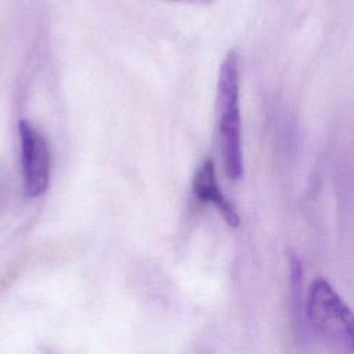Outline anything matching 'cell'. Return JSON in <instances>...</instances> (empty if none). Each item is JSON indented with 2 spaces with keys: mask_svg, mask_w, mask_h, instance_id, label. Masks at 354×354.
<instances>
[{
  "mask_svg": "<svg viewBox=\"0 0 354 354\" xmlns=\"http://www.w3.org/2000/svg\"><path fill=\"white\" fill-rule=\"evenodd\" d=\"M218 137L227 176L239 180L243 174L241 111H239V58L228 51L221 62L217 80Z\"/></svg>",
  "mask_w": 354,
  "mask_h": 354,
  "instance_id": "cell-1",
  "label": "cell"
},
{
  "mask_svg": "<svg viewBox=\"0 0 354 354\" xmlns=\"http://www.w3.org/2000/svg\"><path fill=\"white\" fill-rule=\"evenodd\" d=\"M3 194H4V189H3V184H1V181H0V198L3 196Z\"/></svg>",
  "mask_w": 354,
  "mask_h": 354,
  "instance_id": "cell-5",
  "label": "cell"
},
{
  "mask_svg": "<svg viewBox=\"0 0 354 354\" xmlns=\"http://www.w3.org/2000/svg\"><path fill=\"white\" fill-rule=\"evenodd\" d=\"M308 317L317 333L337 354H353V317L332 286L318 278L308 295Z\"/></svg>",
  "mask_w": 354,
  "mask_h": 354,
  "instance_id": "cell-2",
  "label": "cell"
},
{
  "mask_svg": "<svg viewBox=\"0 0 354 354\" xmlns=\"http://www.w3.org/2000/svg\"><path fill=\"white\" fill-rule=\"evenodd\" d=\"M18 129L25 192L29 196H39L46 192L50 183L51 156L48 142L46 137L26 120H21Z\"/></svg>",
  "mask_w": 354,
  "mask_h": 354,
  "instance_id": "cell-3",
  "label": "cell"
},
{
  "mask_svg": "<svg viewBox=\"0 0 354 354\" xmlns=\"http://www.w3.org/2000/svg\"><path fill=\"white\" fill-rule=\"evenodd\" d=\"M192 191L199 201L205 203H212L213 206H216L218 212L223 214L224 220L231 227H236L239 224V216L235 207L224 196L223 191L218 187L217 177H216V167L212 159L206 158L196 169L192 178Z\"/></svg>",
  "mask_w": 354,
  "mask_h": 354,
  "instance_id": "cell-4",
  "label": "cell"
}]
</instances>
